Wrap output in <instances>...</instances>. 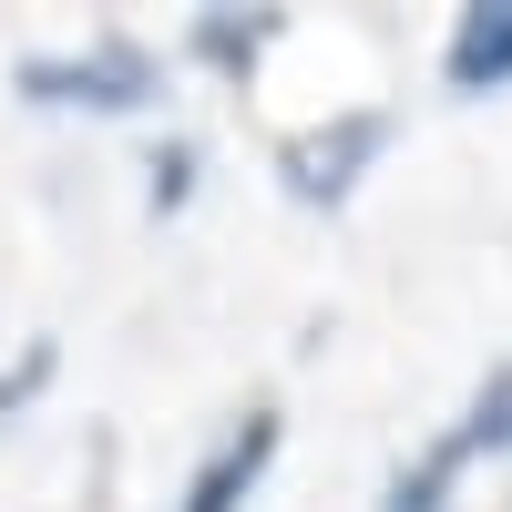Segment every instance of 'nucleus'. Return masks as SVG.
<instances>
[{"instance_id":"nucleus-1","label":"nucleus","mask_w":512,"mask_h":512,"mask_svg":"<svg viewBox=\"0 0 512 512\" xmlns=\"http://www.w3.org/2000/svg\"><path fill=\"white\" fill-rule=\"evenodd\" d=\"M31 113H154L164 103V52L144 31H93L72 52H21L11 62Z\"/></svg>"},{"instance_id":"nucleus-7","label":"nucleus","mask_w":512,"mask_h":512,"mask_svg":"<svg viewBox=\"0 0 512 512\" xmlns=\"http://www.w3.org/2000/svg\"><path fill=\"white\" fill-rule=\"evenodd\" d=\"M451 492H461V451L431 431L400 472H390V492H379V512H451Z\"/></svg>"},{"instance_id":"nucleus-6","label":"nucleus","mask_w":512,"mask_h":512,"mask_svg":"<svg viewBox=\"0 0 512 512\" xmlns=\"http://www.w3.org/2000/svg\"><path fill=\"white\" fill-rule=\"evenodd\" d=\"M441 441L461 451V472H472V461H512V359H492V379L461 400V420Z\"/></svg>"},{"instance_id":"nucleus-5","label":"nucleus","mask_w":512,"mask_h":512,"mask_svg":"<svg viewBox=\"0 0 512 512\" xmlns=\"http://www.w3.org/2000/svg\"><path fill=\"white\" fill-rule=\"evenodd\" d=\"M277 31H287V11H226V0H216V11L185 21V62H205L216 82H246L256 62H267Z\"/></svg>"},{"instance_id":"nucleus-9","label":"nucleus","mask_w":512,"mask_h":512,"mask_svg":"<svg viewBox=\"0 0 512 512\" xmlns=\"http://www.w3.org/2000/svg\"><path fill=\"white\" fill-rule=\"evenodd\" d=\"M52 379H62V349H52V338H21L11 369H0V431H11V420H21L41 390H52Z\"/></svg>"},{"instance_id":"nucleus-3","label":"nucleus","mask_w":512,"mask_h":512,"mask_svg":"<svg viewBox=\"0 0 512 512\" xmlns=\"http://www.w3.org/2000/svg\"><path fill=\"white\" fill-rule=\"evenodd\" d=\"M277 441H287V420H277L267 400H256L246 420H226V441L185 472V502H175V512H246V502H256V482L277 472Z\"/></svg>"},{"instance_id":"nucleus-2","label":"nucleus","mask_w":512,"mask_h":512,"mask_svg":"<svg viewBox=\"0 0 512 512\" xmlns=\"http://www.w3.org/2000/svg\"><path fill=\"white\" fill-rule=\"evenodd\" d=\"M379 154H390V113H379V103H349V113L297 123V134L277 144V185H287L297 205H349Z\"/></svg>"},{"instance_id":"nucleus-8","label":"nucleus","mask_w":512,"mask_h":512,"mask_svg":"<svg viewBox=\"0 0 512 512\" xmlns=\"http://www.w3.org/2000/svg\"><path fill=\"white\" fill-rule=\"evenodd\" d=\"M195 185H205V144H195V134H164V144L144 154V205H154V216H185Z\"/></svg>"},{"instance_id":"nucleus-4","label":"nucleus","mask_w":512,"mask_h":512,"mask_svg":"<svg viewBox=\"0 0 512 512\" xmlns=\"http://www.w3.org/2000/svg\"><path fill=\"white\" fill-rule=\"evenodd\" d=\"M441 82H451L461 103H482V93H512V0H461V11H451Z\"/></svg>"}]
</instances>
